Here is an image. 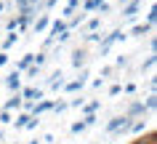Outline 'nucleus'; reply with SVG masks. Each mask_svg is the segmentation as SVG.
<instances>
[{
  "mask_svg": "<svg viewBox=\"0 0 157 144\" xmlns=\"http://www.w3.org/2000/svg\"><path fill=\"white\" fill-rule=\"evenodd\" d=\"M131 144H155V134H147V136H141V139H136Z\"/></svg>",
  "mask_w": 157,
  "mask_h": 144,
  "instance_id": "f257e3e1",
  "label": "nucleus"
},
{
  "mask_svg": "<svg viewBox=\"0 0 157 144\" xmlns=\"http://www.w3.org/2000/svg\"><path fill=\"white\" fill-rule=\"evenodd\" d=\"M72 61H75V67H80V64L85 61V53H83V51H75V59H72Z\"/></svg>",
  "mask_w": 157,
  "mask_h": 144,
  "instance_id": "f03ea898",
  "label": "nucleus"
},
{
  "mask_svg": "<svg viewBox=\"0 0 157 144\" xmlns=\"http://www.w3.org/2000/svg\"><path fill=\"white\" fill-rule=\"evenodd\" d=\"M32 61H35V53H27L24 59H21V64H19V67L24 69V67H29V64H32Z\"/></svg>",
  "mask_w": 157,
  "mask_h": 144,
  "instance_id": "7ed1b4c3",
  "label": "nucleus"
},
{
  "mask_svg": "<svg viewBox=\"0 0 157 144\" xmlns=\"http://www.w3.org/2000/svg\"><path fill=\"white\" fill-rule=\"evenodd\" d=\"M8 88H19V75H16V72L8 77Z\"/></svg>",
  "mask_w": 157,
  "mask_h": 144,
  "instance_id": "20e7f679",
  "label": "nucleus"
},
{
  "mask_svg": "<svg viewBox=\"0 0 157 144\" xmlns=\"http://www.w3.org/2000/svg\"><path fill=\"white\" fill-rule=\"evenodd\" d=\"M136 8H139V3H131V6L125 8V16H133V14H136Z\"/></svg>",
  "mask_w": 157,
  "mask_h": 144,
  "instance_id": "39448f33",
  "label": "nucleus"
},
{
  "mask_svg": "<svg viewBox=\"0 0 157 144\" xmlns=\"http://www.w3.org/2000/svg\"><path fill=\"white\" fill-rule=\"evenodd\" d=\"M80 85H83V77H80V80H77V83H69V85H67V91H77V88H80Z\"/></svg>",
  "mask_w": 157,
  "mask_h": 144,
  "instance_id": "423d86ee",
  "label": "nucleus"
},
{
  "mask_svg": "<svg viewBox=\"0 0 157 144\" xmlns=\"http://www.w3.org/2000/svg\"><path fill=\"white\" fill-rule=\"evenodd\" d=\"M19 102H21V99H19V96H13V99L6 104V110H11V107H19Z\"/></svg>",
  "mask_w": 157,
  "mask_h": 144,
  "instance_id": "0eeeda50",
  "label": "nucleus"
},
{
  "mask_svg": "<svg viewBox=\"0 0 157 144\" xmlns=\"http://www.w3.org/2000/svg\"><path fill=\"white\" fill-rule=\"evenodd\" d=\"M45 110H51V102H43V104H37V110H35V112H45Z\"/></svg>",
  "mask_w": 157,
  "mask_h": 144,
  "instance_id": "6e6552de",
  "label": "nucleus"
},
{
  "mask_svg": "<svg viewBox=\"0 0 157 144\" xmlns=\"http://www.w3.org/2000/svg\"><path fill=\"white\" fill-rule=\"evenodd\" d=\"M96 6H101V0H88V3H85V8H88V11L96 8Z\"/></svg>",
  "mask_w": 157,
  "mask_h": 144,
  "instance_id": "1a4fd4ad",
  "label": "nucleus"
},
{
  "mask_svg": "<svg viewBox=\"0 0 157 144\" xmlns=\"http://www.w3.org/2000/svg\"><path fill=\"white\" fill-rule=\"evenodd\" d=\"M45 24H48V19L43 16V19H40V21H37V24H35V27H37V29H45Z\"/></svg>",
  "mask_w": 157,
  "mask_h": 144,
  "instance_id": "9d476101",
  "label": "nucleus"
},
{
  "mask_svg": "<svg viewBox=\"0 0 157 144\" xmlns=\"http://www.w3.org/2000/svg\"><path fill=\"white\" fill-rule=\"evenodd\" d=\"M61 29H64V24H61V21H56V24H53V35H59Z\"/></svg>",
  "mask_w": 157,
  "mask_h": 144,
  "instance_id": "9b49d317",
  "label": "nucleus"
},
{
  "mask_svg": "<svg viewBox=\"0 0 157 144\" xmlns=\"http://www.w3.org/2000/svg\"><path fill=\"white\" fill-rule=\"evenodd\" d=\"M8 61V53H0V64H6Z\"/></svg>",
  "mask_w": 157,
  "mask_h": 144,
  "instance_id": "f8f14e48",
  "label": "nucleus"
}]
</instances>
